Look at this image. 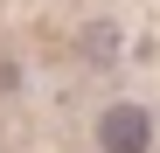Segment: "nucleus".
<instances>
[{
    "label": "nucleus",
    "instance_id": "nucleus-1",
    "mask_svg": "<svg viewBox=\"0 0 160 153\" xmlns=\"http://www.w3.org/2000/svg\"><path fill=\"white\" fill-rule=\"evenodd\" d=\"M98 153H153V111L146 105H104L98 111Z\"/></svg>",
    "mask_w": 160,
    "mask_h": 153
}]
</instances>
